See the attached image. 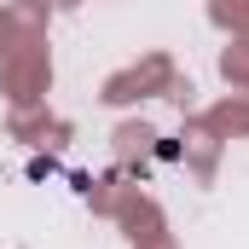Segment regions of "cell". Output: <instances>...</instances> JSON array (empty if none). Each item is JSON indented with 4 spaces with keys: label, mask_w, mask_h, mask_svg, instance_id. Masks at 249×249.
I'll list each match as a JSON object with an SVG mask.
<instances>
[]
</instances>
